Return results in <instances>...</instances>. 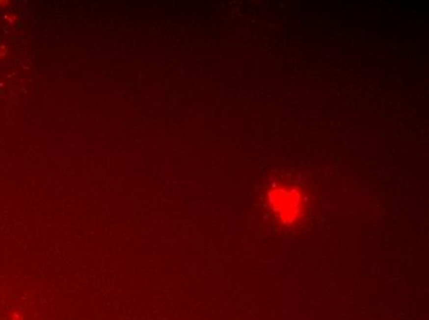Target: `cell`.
Returning a JSON list of instances; mask_svg holds the SVG:
<instances>
[{
    "mask_svg": "<svg viewBox=\"0 0 429 320\" xmlns=\"http://www.w3.org/2000/svg\"><path fill=\"white\" fill-rule=\"evenodd\" d=\"M265 203L279 227L293 228L305 218L307 196L302 187L291 182H276L265 192Z\"/></svg>",
    "mask_w": 429,
    "mask_h": 320,
    "instance_id": "obj_1",
    "label": "cell"
}]
</instances>
